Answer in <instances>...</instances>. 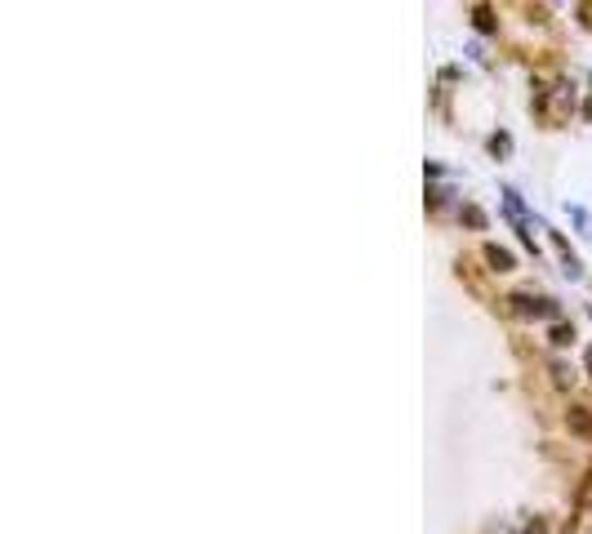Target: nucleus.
Listing matches in <instances>:
<instances>
[{
	"mask_svg": "<svg viewBox=\"0 0 592 534\" xmlns=\"http://www.w3.org/2000/svg\"><path fill=\"white\" fill-rule=\"evenodd\" d=\"M485 263H490V272H512L517 267L512 249H499V245H485Z\"/></svg>",
	"mask_w": 592,
	"mask_h": 534,
	"instance_id": "3",
	"label": "nucleus"
},
{
	"mask_svg": "<svg viewBox=\"0 0 592 534\" xmlns=\"http://www.w3.org/2000/svg\"><path fill=\"white\" fill-rule=\"evenodd\" d=\"M463 223H468V227H485V214H481L477 205H463Z\"/></svg>",
	"mask_w": 592,
	"mask_h": 534,
	"instance_id": "7",
	"label": "nucleus"
},
{
	"mask_svg": "<svg viewBox=\"0 0 592 534\" xmlns=\"http://www.w3.org/2000/svg\"><path fill=\"white\" fill-rule=\"evenodd\" d=\"M583 361H588V374H592V347H588V352H583Z\"/></svg>",
	"mask_w": 592,
	"mask_h": 534,
	"instance_id": "9",
	"label": "nucleus"
},
{
	"mask_svg": "<svg viewBox=\"0 0 592 534\" xmlns=\"http://www.w3.org/2000/svg\"><path fill=\"white\" fill-rule=\"evenodd\" d=\"M566 427L574 432V437L592 441V410H583V405H570V410H566Z\"/></svg>",
	"mask_w": 592,
	"mask_h": 534,
	"instance_id": "2",
	"label": "nucleus"
},
{
	"mask_svg": "<svg viewBox=\"0 0 592 534\" xmlns=\"http://www.w3.org/2000/svg\"><path fill=\"white\" fill-rule=\"evenodd\" d=\"M472 27H477V31H499L495 9H490V5H472Z\"/></svg>",
	"mask_w": 592,
	"mask_h": 534,
	"instance_id": "4",
	"label": "nucleus"
},
{
	"mask_svg": "<svg viewBox=\"0 0 592 534\" xmlns=\"http://www.w3.org/2000/svg\"><path fill=\"white\" fill-rule=\"evenodd\" d=\"M490 152H495V156H507V152H512V138H507V134H495V138H490Z\"/></svg>",
	"mask_w": 592,
	"mask_h": 534,
	"instance_id": "6",
	"label": "nucleus"
},
{
	"mask_svg": "<svg viewBox=\"0 0 592 534\" xmlns=\"http://www.w3.org/2000/svg\"><path fill=\"white\" fill-rule=\"evenodd\" d=\"M521 534H548V516H530V521H526V530H521Z\"/></svg>",
	"mask_w": 592,
	"mask_h": 534,
	"instance_id": "8",
	"label": "nucleus"
},
{
	"mask_svg": "<svg viewBox=\"0 0 592 534\" xmlns=\"http://www.w3.org/2000/svg\"><path fill=\"white\" fill-rule=\"evenodd\" d=\"M548 343H552V347H570V343H574V325H570V321H556V325L548 329Z\"/></svg>",
	"mask_w": 592,
	"mask_h": 534,
	"instance_id": "5",
	"label": "nucleus"
},
{
	"mask_svg": "<svg viewBox=\"0 0 592 534\" xmlns=\"http://www.w3.org/2000/svg\"><path fill=\"white\" fill-rule=\"evenodd\" d=\"M507 303H512L517 316H556V303L552 298H539V294H512Z\"/></svg>",
	"mask_w": 592,
	"mask_h": 534,
	"instance_id": "1",
	"label": "nucleus"
}]
</instances>
